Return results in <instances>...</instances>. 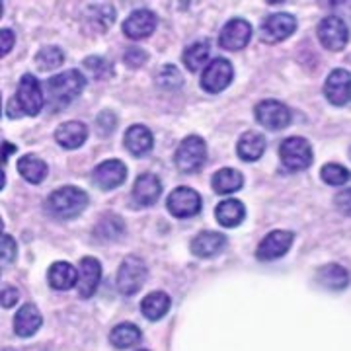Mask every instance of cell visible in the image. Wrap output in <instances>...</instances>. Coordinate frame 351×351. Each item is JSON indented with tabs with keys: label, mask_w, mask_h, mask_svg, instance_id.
Here are the masks:
<instances>
[{
	"label": "cell",
	"mask_w": 351,
	"mask_h": 351,
	"mask_svg": "<svg viewBox=\"0 0 351 351\" xmlns=\"http://www.w3.org/2000/svg\"><path fill=\"white\" fill-rule=\"evenodd\" d=\"M84 86H86V78L76 69H71V71L61 73L57 76H51L47 84H45L49 106H53L55 110L69 106L75 98L80 96Z\"/></svg>",
	"instance_id": "obj_1"
},
{
	"label": "cell",
	"mask_w": 351,
	"mask_h": 351,
	"mask_svg": "<svg viewBox=\"0 0 351 351\" xmlns=\"http://www.w3.org/2000/svg\"><path fill=\"white\" fill-rule=\"evenodd\" d=\"M47 211L57 219H75L78 215L86 209L88 205V195L86 191L75 188V186H66V188L57 189L53 191L49 197H47Z\"/></svg>",
	"instance_id": "obj_2"
},
{
	"label": "cell",
	"mask_w": 351,
	"mask_h": 351,
	"mask_svg": "<svg viewBox=\"0 0 351 351\" xmlns=\"http://www.w3.org/2000/svg\"><path fill=\"white\" fill-rule=\"evenodd\" d=\"M207 160V145L205 141L197 135H189L186 137L178 151H176L174 162L178 166L180 172L184 174H193V172H199L203 168V164Z\"/></svg>",
	"instance_id": "obj_3"
},
{
	"label": "cell",
	"mask_w": 351,
	"mask_h": 351,
	"mask_svg": "<svg viewBox=\"0 0 351 351\" xmlns=\"http://www.w3.org/2000/svg\"><path fill=\"white\" fill-rule=\"evenodd\" d=\"M147 265L145 262L137 258V256H127L125 260L119 265V271H117V279H115V285L119 289L121 295H135L141 291V287L145 285L147 281Z\"/></svg>",
	"instance_id": "obj_4"
},
{
	"label": "cell",
	"mask_w": 351,
	"mask_h": 351,
	"mask_svg": "<svg viewBox=\"0 0 351 351\" xmlns=\"http://www.w3.org/2000/svg\"><path fill=\"white\" fill-rule=\"evenodd\" d=\"M14 101L18 104L20 112L25 113V115L36 117L41 113L43 106H45V96H43V88H41L36 76L24 75L20 78Z\"/></svg>",
	"instance_id": "obj_5"
},
{
	"label": "cell",
	"mask_w": 351,
	"mask_h": 351,
	"mask_svg": "<svg viewBox=\"0 0 351 351\" xmlns=\"http://www.w3.org/2000/svg\"><path fill=\"white\" fill-rule=\"evenodd\" d=\"M279 156L285 168L299 172L306 170L313 164V147L306 138L289 137L279 147Z\"/></svg>",
	"instance_id": "obj_6"
},
{
	"label": "cell",
	"mask_w": 351,
	"mask_h": 351,
	"mask_svg": "<svg viewBox=\"0 0 351 351\" xmlns=\"http://www.w3.org/2000/svg\"><path fill=\"white\" fill-rule=\"evenodd\" d=\"M232 76H234V69H232L230 61L217 57L205 66V71L201 75V88L209 94H219L230 84Z\"/></svg>",
	"instance_id": "obj_7"
},
{
	"label": "cell",
	"mask_w": 351,
	"mask_h": 351,
	"mask_svg": "<svg viewBox=\"0 0 351 351\" xmlns=\"http://www.w3.org/2000/svg\"><path fill=\"white\" fill-rule=\"evenodd\" d=\"M318 39L330 51H341L350 41V29L338 16H328L318 24Z\"/></svg>",
	"instance_id": "obj_8"
},
{
	"label": "cell",
	"mask_w": 351,
	"mask_h": 351,
	"mask_svg": "<svg viewBox=\"0 0 351 351\" xmlns=\"http://www.w3.org/2000/svg\"><path fill=\"white\" fill-rule=\"evenodd\" d=\"M256 119L269 131H281L291 123V112L281 101L263 100L256 106Z\"/></svg>",
	"instance_id": "obj_9"
},
{
	"label": "cell",
	"mask_w": 351,
	"mask_h": 351,
	"mask_svg": "<svg viewBox=\"0 0 351 351\" xmlns=\"http://www.w3.org/2000/svg\"><path fill=\"white\" fill-rule=\"evenodd\" d=\"M166 207L178 219H188V217H193V215L199 213L201 195L195 189L182 186V188H176L168 195Z\"/></svg>",
	"instance_id": "obj_10"
},
{
	"label": "cell",
	"mask_w": 351,
	"mask_h": 351,
	"mask_svg": "<svg viewBox=\"0 0 351 351\" xmlns=\"http://www.w3.org/2000/svg\"><path fill=\"white\" fill-rule=\"evenodd\" d=\"M295 234L291 230H274L269 232L265 239L260 242V246L256 248V258L262 262H271L281 256H285L293 244Z\"/></svg>",
	"instance_id": "obj_11"
},
{
	"label": "cell",
	"mask_w": 351,
	"mask_h": 351,
	"mask_svg": "<svg viewBox=\"0 0 351 351\" xmlns=\"http://www.w3.org/2000/svg\"><path fill=\"white\" fill-rule=\"evenodd\" d=\"M297 29V20L295 16L285 12L271 14L269 18L263 20L262 27V39L267 43H279L283 39H287L289 36H293V32Z\"/></svg>",
	"instance_id": "obj_12"
},
{
	"label": "cell",
	"mask_w": 351,
	"mask_h": 351,
	"mask_svg": "<svg viewBox=\"0 0 351 351\" xmlns=\"http://www.w3.org/2000/svg\"><path fill=\"white\" fill-rule=\"evenodd\" d=\"M76 271H78V279H76L78 295L82 299H90L98 291V285H100L101 263L96 258L86 256V258L80 260V269H76Z\"/></svg>",
	"instance_id": "obj_13"
},
{
	"label": "cell",
	"mask_w": 351,
	"mask_h": 351,
	"mask_svg": "<svg viewBox=\"0 0 351 351\" xmlns=\"http://www.w3.org/2000/svg\"><path fill=\"white\" fill-rule=\"evenodd\" d=\"M252 38V25L246 20H230L228 24L223 27L221 38H219V45L225 51H240L248 45Z\"/></svg>",
	"instance_id": "obj_14"
},
{
	"label": "cell",
	"mask_w": 351,
	"mask_h": 351,
	"mask_svg": "<svg viewBox=\"0 0 351 351\" xmlns=\"http://www.w3.org/2000/svg\"><path fill=\"white\" fill-rule=\"evenodd\" d=\"M350 82H351V75L350 71L346 69H336L332 71L326 78V84H324V94L330 104L334 106H346L350 104Z\"/></svg>",
	"instance_id": "obj_15"
},
{
	"label": "cell",
	"mask_w": 351,
	"mask_h": 351,
	"mask_svg": "<svg viewBox=\"0 0 351 351\" xmlns=\"http://www.w3.org/2000/svg\"><path fill=\"white\" fill-rule=\"evenodd\" d=\"M127 178V166L121 160H106L94 170V184L104 191L119 188Z\"/></svg>",
	"instance_id": "obj_16"
},
{
	"label": "cell",
	"mask_w": 351,
	"mask_h": 351,
	"mask_svg": "<svg viewBox=\"0 0 351 351\" xmlns=\"http://www.w3.org/2000/svg\"><path fill=\"white\" fill-rule=\"evenodd\" d=\"M154 29H156V16L147 8L131 12L123 22V34L129 39L149 38V36H152Z\"/></svg>",
	"instance_id": "obj_17"
},
{
	"label": "cell",
	"mask_w": 351,
	"mask_h": 351,
	"mask_svg": "<svg viewBox=\"0 0 351 351\" xmlns=\"http://www.w3.org/2000/svg\"><path fill=\"white\" fill-rule=\"evenodd\" d=\"M41 324H43L41 313H39L38 306L32 304V302H25L14 316V332L20 338H32L41 328Z\"/></svg>",
	"instance_id": "obj_18"
},
{
	"label": "cell",
	"mask_w": 351,
	"mask_h": 351,
	"mask_svg": "<svg viewBox=\"0 0 351 351\" xmlns=\"http://www.w3.org/2000/svg\"><path fill=\"white\" fill-rule=\"evenodd\" d=\"M226 237L215 230H203L191 242V254L197 258H215L225 250Z\"/></svg>",
	"instance_id": "obj_19"
},
{
	"label": "cell",
	"mask_w": 351,
	"mask_h": 351,
	"mask_svg": "<svg viewBox=\"0 0 351 351\" xmlns=\"http://www.w3.org/2000/svg\"><path fill=\"white\" fill-rule=\"evenodd\" d=\"M162 193V182L154 174H141L133 186V199L141 207H149L156 203Z\"/></svg>",
	"instance_id": "obj_20"
},
{
	"label": "cell",
	"mask_w": 351,
	"mask_h": 351,
	"mask_svg": "<svg viewBox=\"0 0 351 351\" xmlns=\"http://www.w3.org/2000/svg\"><path fill=\"white\" fill-rule=\"evenodd\" d=\"M88 138V127L80 121H66L63 125L57 127L55 131V141L66 149V151H75L78 147H82Z\"/></svg>",
	"instance_id": "obj_21"
},
{
	"label": "cell",
	"mask_w": 351,
	"mask_h": 351,
	"mask_svg": "<svg viewBox=\"0 0 351 351\" xmlns=\"http://www.w3.org/2000/svg\"><path fill=\"white\" fill-rule=\"evenodd\" d=\"M154 138H152L151 129L145 125H133L127 129L125 133V149L133 156H145L152 151Z\"/></svg>",
	"instance_id": "obj_22"
},
{
	"label": "cell",
	"mask_w": 351,
	"mask_h": 351,
	"mask_svg": "<svg viewBox=\"0 0 351 351\" xmlns=\"http://www.w3.org/2000/svg\"><path fill=\"white\" fill-rule=\"evenodd\" d=\"M215 217L219 221V225L225 226V228H234L239 226L244 217H246V207L244 203L239 199H226L221 201L215 209Z\"/></svg>",
	"instance_id": "obj_23"
},
{
	"label": "cell",
	"mask_w": 351,
	"mask_h": 351,
	"mask_svg": "<svg viewBox=\"0 0 351 351\" xmlns=\"http://www.w3.org/2000/svg\"><path fill=\"white\" fill-rule=\"evenodd\" d=\"M49 285L57 291H69L76 285L78 279V271L75 269V265L69 262H55L49 267Z\"/></svg>",
	"instance_id": "obj_24"
},
{
	"label": "cell",
	"mask_w": 351,
	"mask_h": 351,
	"mask_svg": "<svg viewBox=\"0 0 351 351\" xmlns=\"http://www.w3.org/2000/svg\"><path fill=\"white\" fill-rule=\"evenodd\" d=\"M316 281L324 289L341 291V289H346L350 285V274L341 265H338V263H328V265L318 269Z\"/></svg>",
	"instance_id": "obj_25"
},
{
	"label": "cell",
	"mask_w": 351,
	"mask_h": 351,
	"mask_svg": "<svg viewBox=\"0 0 351 351\" xmlns=\"http://www.w3.org/2000/svg\"><path fill=\"white\" fill-rule=\"evenodd\" d=\"M170 304H172V301L164 291H152L141 302V313L154 322V320H160L168 314Z\"/></svg>",
	"instance_id": "obj_26"
},
{
	"label": "cell",
	"mask_w": 351,
	"mask_h": 351,
	"mask_svg": "<svg viewBox=\"0 0 351 351\" xmlns=\"http://www.w3.org/2000/svg\"><path fill=\"white\" fill-rule=\"evenodd\" d=\"M263 151H265V138L260 133L248 131L239 138L237 152L244 162H254V160L262 158Z\"/></svg>",
	"instance_id": "obj_27"
},
{
	"label": "cell",
	"mask_w": 351,
	"mask_h": 351,
	"mask_svg": "<svg viewBox=\"0 0 351 351\" xmlns=\"http://www.w3.org/2000/svg\"><path fill=\"white\" fill-rule=\"evenodd\" d=\"M213 189L219 195H230L244 186V176L234 168H223L213 176Z\"/></svg>",
	"instance_id": "obj_28"
},
{
	"label": "cell",
	"mask_w": 351,
	"mask_h": 351,
	"mask_svg": "<svg viewBox=\"0 0 351 351\" xmlns=\"http://www.w3.org/2000/svg\"><path fill=\"white\" fill-rule=\"evenodd\" d=\"M18 172L29 184H41L47 178V164L34 154H25L18 160Z\"/></svg>",
	"instance_id": "obj_29"
},
{
	"label": "cell",
	"mask_w": 351,
	"mask_h": 351,
	"mask_svg": "<svg viewBox=\"0 0 351 351\" xmlns=\"http://www.w3.org/2000/svg\"><path fill=\"white\" fill-rule=\"evenodd\" d=\"M141 338H143V334H141L138 326L131 324V322L117 324L110 334V341H112L113 348H117V350H129V348L137 346Z\"/></svg>",
	"instance_id": "obj_30"
},
{
	"label": "cell",
	"mask_w": 351,
	"mask_h": 351,
	"mask_svg": "<svg viewBox=\"0 0 351 351\" xmlns=\"http://www.w3.org/2000/svg\"><path fill=\"white\" fill-rule=\"evenodd\" d=\"M125 232V225L117 215H106L94 228V234L100 240H119V237Z\"/></svg>",
	"instance_id": "obj_31"
},
{
	"label": "cell",
	"mask_w": 351,
	"mask_h": 351,
	"mask_svg": "<svg viewBox=\"0 0 351 351\" xmlns=\"http://www.w3.org/2000/svg\"><path fill=\"white\" fill-rule=\"evenodd\" d=\"M207 59H209V43L199 41V43L189 45L188 49L184 51V64L191 73H197L201 66H205Z\"/></svg>",
	"instance_id": "obj_32"
},
{
	"label": "cell",
	"mask_w": 351,
	"mask_h": 351,
	"mask_svg": "<svg viewBox=\"0 0 351 351\" xmlns=\"http://www.w3.org/2000/svg\"><path fill=\"white\" fill-rule=\"evenodd\" d=\"M64 61V53L61 51V47H43L36 55V64H38L39 71H53L57 66H61Z\"/></svg>",
	"instance_id": "obj_33"
},
{
	"label": "cell",
	"mask_w": 351,
	"mask_h": 351,
	"mask_svg": "<svg viewBox=\"0 0 351 351\" xmlns=\"http://www.w3.org/2000/svg\"><path fill=\"white\" fill-rule=\"evenodd\" d=\"M320 176L328 186H343L346 182H350V170L341 164H324Z\"/></svg>",
	"instance_id": "obj_34"
},
{
	"label": "cell",
	"mask_w": 351,
	"mask_h": 351,
	"mask_svg": "<svg viewBox=\"0 0 351 351\" xmlns=\"http://www.w3.org/2000/svg\"><path fill=\"white\" fill-rule=\"evenodd\" d=\"M156 82L164 90H178L184 84V76H182V73L176 69L174 64H164V69L156 76Z\"/></svg>",
	"instance_id": "obj_35"
},
{
	"label": "cell",
	"mask_w": 351,
	"mask_h": 351,
	"mask_svg": "<svg viewBox=\"0 0 351 351\" xmlns=\"http://www.w3.org/2000/svg\"><path fill=\"white\" fill-rule=\"evenodd\" d=\"M84 66L92 73L94 78H100V80L110 78L113 75L112 64L108 63L104 57H88V59H84Z\"/></svg>",
	"instance_id": "obj_36"
},
{
	"label": "cell",
	"mask_w": 351,
	"mask_h": 351,
	"mask_svg": "<svg viewBox=\"0 0 351 351\" xmlns=\"http://www.w3.org/2000/svg\"><path fill=\"white\" fill-rule=\"evenodd\" d=\"M18 244L10 234H0V262L10 263L16 260Z\"/></svg>",
	"instance_id": "obj_37"
},
{
	"label": "cell",
	"mask_w": 351,
	"mask_h": 351,
	"mask_svg": "<svg viewBox=\"0 0 351 351\" xmlns=\"http://www.w3.org/2000/svg\"><path fill=\"white\" fill-rule=\"evenodd\" d=\"M115 125H117V117L112 112H101L96 119V127L100 129V135H104V137L112 135L115 131Z\"/></svg>",
	"instance_id": "obj_38"
},
{
	"label": "cell",
	"mask_w": 351,
	"mask_h": 351,
	"mask_svg": "<svg viewBox=\"0 0 351 351\" xmlns=\"http://www.w3.org/2000/svg\"><path fill=\"white\" fill-rule=\"evenodd\" d=\"M123 61H125L127 66H131V69H138V66H143V64L149 61V55H147L143 49H138V47H131V49L125 51Z\"/></svg>",
	"instance_id": "obj_39"
},
{
	"label": "cell",
	"mask_w": 351,
	"mask_h": 351,
	"mask_svg": "<svg viewBox=\"0 0 351 351\" xmlns=\"http://www.w3.org/2000/svg\"><path fill=\"white\" fill-rule=\"evenodd\" d=\"M18 301H20V291L18 289L12 287V285H6L4 289H0V306L12 308Z\"/></svg>",
	"instance_id": "obj_40"
},
{
	"label": "cell",
	"mask_w": 351,
	"mask_h": 351,
	"mask_svg": "<svg viewBox=\"0 0 351 351\" xmlns=\"http://www.w3.org/2000/svg\"><path fill=\"white\" fill-rule=\"evenodd\" d=\"M16 38H14L12 29H0V57L8 55L12 51Z\"/></svg>",
	"instance_id": "obj_41"
},
{
	"label": "cell",
	"mask_w": 351,
	"mask_h": 351,
	"mask_svg": "<svg viewBox=\"0 0 351 351\" xmlns=\"http://www.w3.org/2000/svg\"><path fill=\"white\" fill-rule=\"evenodd\" d=\"M4 184H6V178H4V172H2V168H0V191L4 188Z\"/></svg>",
	"instance_id": "obj_42"
},
{
	"label": "cell",
	"mask_w": 351,
	"mask_h": 351,
	"mask_svg": "<svg viewBox=\"0 0 351 351\" xmlns=\"http://www.w3.org/2000/svg\"><path fill=\"white\" fill-rule=\"evenodd\" d=\"M2 230H4V223H2V217H0V234H2Z\"/></svg>",
	"instance_id": "obj_43"
},
{
	"label": "cell",
	"mask_w": 351,
	"mask_h": 351,
	"mask_svg": "<svg viewBox=\"0 0 351 351\" xmlns=\"http://www.w3.org/2000/svg\"><path fill=\"white\" fill-rule=\"evenodd\" d=\"M2 12H4V6H2V2H0V16H2Z\"/></svg>",
	"instance_id": "obj_44"
},
{
	"label": "cell",
	"mask_w": 351,
	"mask_h": 351,
	"mask_svg": "<svg viewBox=\"0 0 351 351\" xmlns=\"http://www.w3.org/2000/svg\"><path fill=\"white\" fill-rule=\"evenodd\" d=\"M0 115H2V96H0Z\"/></svg>",
	"instance_id": "obj_45"
},
{
	"label": "cell",
	"mask_w": 351,
	"mask_h": 351,
	"mask_svg": "<svg viewBox=\"0 0 351 351\" xmlns=\"http://www.w3.org/2000/svg\"><path fill=\"white\" fill-rule=\"evenodd\" d=\"M138 351H147V350H138Z\"/></svg>",
	"instance_id": "obj_46"
}]
</instances>
